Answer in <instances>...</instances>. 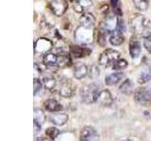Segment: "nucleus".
Segmentation results:
<instances>
[{
	"label": "nucleus",
	"instance_id": "3",
	"mask_svg": "<svg viewBox=\"0 0 151 141\" xmlns=\"http://www.w3.org/2000/svg\"><path fill=\"white\" fill-rule=\"evenodd\" d=\"M121 58V55L118 51L113 50L111 48L106 49L103 53L99 56L98 62L99 65L102 67L109 68L112 67L113 65L116 63L117 60H119Z\"/></svg>",
	"mask_w": 151,
	"mask_h": 141
},
{
	"label": "nucleus",
	"instance_id": "21",
	"mask_svg": "<svg viewBox=\"0 0 151 141\" xmlns=\"http://www.w3.org/2000/svg\"><path fill=\"white\" fill-rule=\"evenodd\" d=\"M58 68H64L67 67V66H70L71 63H72V60H71L70 55L67 54L66 52L61 51L58 54Z\"/></svg>",
	"mask_w": 151,
	"mask_h": 141
},
{
	"label": "nucleus",
	"instance_id": "8",
	"mask_svg": "<svg viewBox=\"0 0 151 141\" xmlns=\"http://www.w3.org/2000/svg\"><path fill=\"white\" fill-rule=\"evenodd\" d=\"M99 135L93 126H84L80 131L79 141H97Z\"/></svg>",
	"mask_w": 151,
	"mask_h": 141
},
{
	"label": "nucleus",
	"instance_id": "7",
	"mask_svg": "<svg viewBox=\"0 0 151 141\" xmlns=\"http://www.w3.org/2000/svg\"><path fill=\"white\" fill-rule=\"evenodd\" d=\"M76 89H77V86L73 83V81H71L70 79H63L60 85L59 93L63 98H71L75 95Z\"/></svg>",
	"mask_w": 151,
	"mask_h": 141
},
{
	"label": "nucleus",
	"instance_id": "33",
	"mask_svg": "<svg viewBox=\"0 0 151 141\" xmlns=\"http://www.w3.org/2000/svg\"><path fill=\"white\" fill-rule=\"evenodd\" d=\"M33 125H34V135H37L38 134L40 133V131H41L42 124L39 123L38 121L34 120V121H33Z\"/></svg>",
	"mask_w": 151,
	"mask_h": 141
},
{
	"label": "nucleus",
	"instance_id": "14",
	"mask_svg": "<svg viewBox=\"0 0 151 141\" xmlns=\"http://www.w3.org/2000/svg\"><path fill=\"white\" fill-rule=\"evenodd\" d=\"M44 108H45V110L48 111L50 113L60 112L63 109V105H61L57 100H55V99H47L46 101H45Z\"/></svg>",
	"mask_w": 151,
	"mask_h": 141
},
{
	"label": "nucleus",
	"instance_id": "20",
	"mask_svg": "<svg viewBox=\"0 0 151 141\" xmlns=\"http://www.w3.org/2000/svg\"><path fill=\"white\" fill-rule=\"evenodd\" d=\"M129 54L132 58H137L141 54V44L136 39H131L129 45Z\"/></svg>",
	"mask_w": 151,
	"mask_h": 141
},
{
	"label": "nucleus",
	"instance_id": "34",
	"mask_svg": "<svg viewBox=\"0 0 151 141\" xmlns=\"http://www.w3.org/2000/svg\"><path fill=\"white\" fill-rule=\"evenodd\" d=\"M35 141H50V138L45 137V136H40V137H37Z\"/></svg>",
	"mask_w": 151,
	"mask_h": 141
},
{
	"label": "nucleus",
	"instance_id": "25",
	"mask_svg": "<svg viewBox=\"0 0 151 141\" xmlns=\"http://www.w3.org/2000/svg\"><path fill=\"white\" fill-rule=\"evenodd\" d=\"M34 120L42 124L45 121V114L41 108H34Z\"/></svg>",
	"mask_w": 151,
	"mask_h": 141
},
{
	"label": "nucleus",
	"instance_id": "15",
	"mask_svg": "<svg viewBox=\"0 0 151 141\" xmlns=\"http://www.w3.org/2000/svg\"><path fill=\"white\" fill-rule=\"evenodd\" d=\"M92 6V0H75L74 1L75 11L79 13H85V11H87Z\"/></svg>",
	"mask_w": 151,
	"mask_h": 141
},
{
	"label": "nucleus",
	"instance_id": "12",
	"mask_svg": "<svg viewBox=\"0 0 151 141\" xmlns=\"http://www.w3.org/2000/svg\"><path fill=\"white\" fill-rule=\"evenodd\" d=\"M70 52L75 58H80L87 56L91 54V50L85 46H80V45H71L70 46Z\"/></svg>",
	"mask_w": 151,
	"mask_h": 141
},
{
	"label": "nucleus",
	"instance_id": "13",
	"mask_svg": "<svg viewBox=\"0 0 151 141\" xmlns=\"http://www.w3.org/2000/svg\"><path fill=\"white\" fill-rule=\"evenodd\" d=\"M97 102L101 105H105V106L111 105L113 103V99L110 90L109 89H101L97 98Z\"/></svg>",
	"mask_w": 151,
	"mask_h": 141
},
{
	"label": "nucleus",
	"instance_id": "29",
	"mask_svg": "<svg viewBox=\"0 0 151 141\" xmlns=\"http://www.w3.org/2000/svg\"><path fill=\"white\" fill-rule=\"evenodd\" d=\"M99 73H100V72H99V69H98L97 66H96V65L91 66V67L89 68V70H88L89 77L92 78V79L97 77L98 75H99Z\"/></svg>",
	"mask_w": 151,
	"mask_h": 141
},
{
	"label": "nucleus",
	"instance_id": "24",
	"mask_svg": "<svg viewBox=\"0 0 151 141\" xmlns=\"http://www.w3.org/2000/svg\"><path fill=\"white\" fill-rule=\"evenodd\" d=\"M149 81H151V67H148L145 70H144L143 72L141 73L139 79H138V82L140 84H145Z\"/></svg>",
	"mask_w": 151,
	"mask_h": 141
},
{
	"label": "nucleus",
	"instance_id": "10",
	"mask_svg": "<svg viewBox=\"0 0 151 141\" xmlns=\"http://www.w3.org/2000/svg\"><path fill=\"white\" fill-rule=\"evenodd\" d=\"M51 11L56 16H61L65 13L68 9V3L66 0H51L49 3Z\"/></svg>",
	"mask_w": 151,
	"mask_h": 141
},
{
	"label": "nucleus",
	"instance_id": "32",
	"mask_svg": "<svg viewBox=\"0 0 151 141\" xmlns=\"http://www.w3.org/2000/svg\"><path fill=\"white\" fill-rule=\"evenodd\" d=\"M144 46H145V48L151 54V35L150 34L145 35L144 37Z\"/></svg>",
	"mask_w": 151,
	"mask_h": 141
},
{
	"label": "nucleus",
	"instance_id": "18",
	"mask_svg": "<svg viewBox=\"0 0 151 141\" xmlns=\"http://www.w3.org/2000/svg\"><path fill=\"white\" fill-rule=\"evenodd\" d=\"M89 68L83 63H77L74 68V76L76 79H82L88 74Z\"/></svg>",
	"mask_w": 151,
	"mask_h": 141
},
{
	"label": "nucleus",
	"instance_id": "11",
	"mask_svg": "<svg viewBox=\"0 0 151 141\" xmlns=\"http://www.w3.org/2000/svg\"><path fill=\"white\" fill-rule=\"evenodd\" d=\"M69 120V116L68 114L63 112H55L53 114H51L49 116V120L52 123H54L55 125H58V126H63L64 125L66 122L68 121Z\"/></svg>",
	"mask_w": 151,
	"mask_h": 141
},
{
	"label": "nucleus",
	"instance_id": "16",
	"mask_svg": "<svg viewBox=\"0 0 151 141\" xmlns=\"http://www.w3.org/2000/svg\"><path fill=\"white\" fill-rule=\"evenodd\" d=\"M58 54H54V53H46L44 55V64L46 67L49 68H58Z\"/></svg>",
	"mask_w": 151,
	"mask_h": 141
},
{
	"label": "nucleus",
	"instance_id": "9",
	"mask_svg": "<svg viewBox=\"0 0 151 141\" xmlns=\"http://www.w3.org/2000/svg\"><path fill=\"white\" fill-rule=\"evenodd\" d=\"M53 42L46 38H40L34 43V52L35 54H46L52 49Z\"/></svg>",
	"mask_w": 151,
	"mask_h": 141
},
{
	"label": "nucleus",
	"instance_id": "2",
	"mask_svg": "<svg viewBox=\"0 0 151 141\" xmlns=\"http://www.w3.org/2000/svg\"><path fill=\"white\" fill-rule=\"evenodd\" d=\"M101 88L96 84H89L81 88L79 91L80 100L84 103H93L97 102V98Z\"/></svg>",
	"mask_w": 151,
	"mask_h": 141
},
{
	"label": "nucleus",
	"instance_id": "28",
	"mask_svg": "<svg viewBox=\"0 0 151 141\" xmlns=\"http://www.w3.org/2000/svg\"><path fill=\"white\" fill-rule=\"evenodd\" d=\"M127 67V60L124 58H120L119 60L116 61V63L114 64L111 67L112 70H124Z\"/></svg>",
	"mask_w": 151,
	"mask_h": 141
},
{
	"label": "nucleus",
	"instance_id": "17",
	"mask_svg": "<svg viewBox=\"0 0 151 141\" xmlns=\"http://www.w3.org/2000/svg\"><path fill=\"white\" fill-rule=\"evenodd\" d=\"M124 76H125V74L121 72L111 73L105 77V84L107 86H114V85L119 83L121 80L124 78Z\"/></svg>",
	"mask_w": 151,
	"mask_h": 141
},
{
	"label": "nucleus",
	"instance_id": "35",
	"mask_svg": "<svg viewBox=\"0 0 151 141\" xmlns=\"http://www.w3.org/2000/svg\"><path fill=\"white\" fill-rule=\"evenodd\" d=\"M70 1H71V2H74V1H75V0H70Z\"/></svg>",
	"mask_w": 151,
	"mask_h": 141
},
{
	"label": "nucleus",
	"instance_id": "27",
	"mask_svg": "<svg viewBox=\"0 0 151 141\" xmlns=\"http://www.w3.org/2000/svg\"><path fill=\"white\" fill-rule=\"evenodd\" d=\"M45 135L47 137L53 140L58 137V135H60V130L58 128H56V127H48L45 130Z\"/></svg>",
	"mask_w": 151,
	"mask_h": 141
},
{
	"label": "nucleus",
	"instance_id": "26",
	"mask_svg": "<svg viewBox=\"0 0 151 141\" xmlns=\"http://www.w3.org/2000/svg\"><path fill=\"white\" fill-rule=\"evenodd\" d=\"M133 4L140 11H145L148 8V0H133Z\"/></svg>",
	"mask_w": 151,
	"mask_h": 141
},
{
	"label": "nucleus",
	"instance_id": "36",
	"mask_svg": "<svg viewBox=\"0 0 151 141\" xmlns=\"http://www.w3.org/2000/svg\"><path fill=\"white\" fill-rule=\"evenodd\" d=\"M124 141H130V140H124Z\"/></svg>",
	"mask_w": 151,
	"mask_h": 141
},
{
	"label": "nucleus",
	"instance_id": "1",
	"mask_svg": "<svg viewBox=\"0 0 151 141\" xmlns=\"http://www.w3.org/2000/svg\"><path fill=\"white\" fill-rule=\"evenodd\" d=\"M94 24L96 18L93 14L85 12L79 19V25L75 30V41L79 45L92 43L94 38Z\"/></svg>",
	"mask_w": 151,
	"mask_h": 141
},
{
	"label": "nucleus",
	"instance_id": "31",
	"mask_svg": "<svg viewBox=\"0 0 151 141\" xmlns=\"http://www.w3.org/2000/svg\"><path fill=\"white\" fill-rule=\"evenodd\" d=\"M111 2L112 9H113V11L116 13V15H121L122 12H121V9L119 8V6H120L119 0H111Z\"/></svg>",
	"mask_w": 151,
	"mask_h": 141
},
{
	"label": "nucleus",
	"instance_id": "23",
	"mask_svg": "<svg viewBox=\"0 0 151 141\" xmlns=\"http://www.w3.org/2000/svg\"><path fill=\"white\" fill-rule=\"evenodd\" d=\"M119 90L123 94H126V95H129V94H131L132 91H133V83H132L131 80L126 79L125 81L120 85Z\"/></svg>",
	"mask_w": 151,
	"mask_h": 141
},
{
	"label": "nucleus",
	"instance_id": "22",
	"mask_svg": "<svg viewBox=\"0 0 151 141\" xmlns=\"http://www.w3.org/2000/svg\"><path fill=\"white\" fill-rule=\"evenodd\" d=\"M42 86L45 87V88H46L47 90H49V91L55 90L57 88V85H58L57 80L53 76H50V75L42 77Z\"/></svg>",
	"mask_w": 151,
	"mask_h": 141
},
{
	"label": "nucleus",
	"instance_id": "19",
	"mask_svg": "<svg viewBox=\"0 0 151 141\" xmlns=\"http://www.w3.org/2000/svg\"><path fill=\"white\" fill-rule=\"evenodd\" d=\"M125 41V36H124V32H122L118 29H115L113 31L111 37H110V42L114 46H119L121 45L123 42Z\"/></svg>",
	"mask_w": 151,
	"mask_h": 141
},
{
	"label": "nucleus",
	"instance_id": "30",
	"mask_svg": "<svg viewBox=\"0 0 151 141\" xmlns=\"http://www.w3.org/2000/svg\"><path fill=\"white\" fill-rule=\"evenodd\" d=\"M33 90H34V96L37 95L38 92H40V90L42 89V82H41V80L39 78H34V81H33Z\"/></svg>",
	"mask_w": 151,
	"mask_h": 141
},
{
	"label": "nucleus",
	"instance_id": "6",
	"mask_svg": "<svg viewBox=\"0 0 151 141\" xmlns=\"http://www.w3.org/2000/svg\"><path fill=\"white\" fill-rule=\"evenodd\" d=\"M118 22H119V19L117 18L116 15H109L101 24L98 32H100L106 36L109 34H111L117 28Z\"/></svg>",
	"mask_w": 151,
	"mask_h": 141
},
{
	"label": "nucleus",
	"instance_id": "4",
	"mask_svg": "<svg viewBox=\"0 0 151 141\" xmlns=\"http://www.w3.org/2000/svg\"><path fill=\"white\" fill-rule=\"evenodd\" d=\"M149 22L141 14H134L130 19L129 26L131 31L135 34H143L145 32L146 28L148 27Z\"/></svg>",
	"mask_w": 151,
	"mask_h": 141
},
{
	"label": "nucleus",
	"instance_id": "5",
	"mask_svg": "<svg viewBox=\"0 0 151 141\" xmlns=\"http://www.w3.org/2000/svg\"><path fill=\"white\" fill-rule=\"evenodd\" d=\"M134 100L143 106L151 105V88L147 87H140L134 92Z\"/></svg>",
	"mask_w": 151,
	"mask_h": 141
}]
</instances>
